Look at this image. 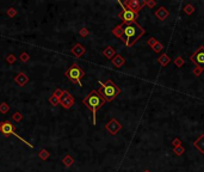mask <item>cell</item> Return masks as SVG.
Listing matches in <instances>:
<instances>
[{
	"instance_id": "1",
	"label": "cell",
	"mask_w": 204,
	"mask_h": 172,
	"mask_svg": "<svg viewBox=\"0 0 204 172\" xmlns=\"http://www.w3.org/2000/svg\"><path fill=\"white\" fill-rule=\"evenodd\" d=\"M113 35L119 37L127 47H131L136 41L144 34V29L138 25L136 22L133 23H123L113 29Z\"/></svg>"
},
{
	"instance_id": "2",
	"label": "cell",
	"mask_w": 204,
	"mask_h": 172,
	"mask_svg": "<svg viewBox=\"0 0 204 172\" xmlns=\"http://www.w3.org/2000/svg\"><path fill=\"white\" fill-rule=\"evenodd\" d=\"M83 103L92 111V114H93V124L96 126V112H97L98 109H100L102 106L105 104V101L103 99V97L99 94V92L96 91V90H93V91H91L84 98Z\"/></svg>"
},
{
	"instance_id": "3",
	"label": "cell",
	"mask_w": 204,
	"mask_h": 172,
	"mask_svg": "<svg viewBox=\"0 0 204 172\" xmlns=\"http://www.w3.org/2000/svg\"><path fill=\"white\" fill-rule=\"evenodd\" d=\"M100 88H99V94L103 97V99L105 102H111L121 93V88L113 83L112 80H108L106 83H100Z\"/></svg>"
},
{
	"instance_id": "4",
	"label": "cell",
	"mask_w": 204,
	"mask_h": 172,
	"mask_svg": "<svg viewBox=\"0 0 204 172\" xmlns=\"http://www.w3.org/2000/svg\"><path fill=\"white\" fill-rule=\"evenodd\" d=\"M64 75H66L72 83L78 84L79 86H81V79H83V77L85 75V72L78 63H73L72 66L66 71Z\"/></svg>"
},
{
	"instance_id": "5",
	"label": "cell",
	"mask_w": 204,
	"mask_h": 172,
	"mask_svg": "<svg viewBox=\"0 0 204 172\" xmlns=\"http://www.w3.org/2000/svg\"><path fill=\"white\" fill-rule=\"evenodd\" d=\"M118 17L123 20V23H133L137 19V13L128 9V7H123V10L119 12Z\"/></svg>"
},
{
	"instance_id": "6",
	"label": "cell",
	"mask_w": 204,
	"mask_h": 172,
	"mask_svg": "<svg viewBox=\"0 0 204 172\" xmlns=\"http://www.w3.org/2000/svg\"><path fill=\"white\" fill-rule=\"evenodd\" d=\"M191 61L197 65L199 69H204V46L199 47L198 50L191 56Z\"/></svg>"
},
{
	"instance_id": "7",
	"label": "cell",
	"mask_w": 204,
	"mask_h": 172,
	"mask_svg": "<svg viewBox=\"0 0 204 172\" xmlns=\"http://www.w3.org/2000/svg\"><path fill=\"white\" fill-rule=\"evenodd\" d=\"M60 104L64 109H70L72 105L74 104V97H73L68 91H63V94L60 98Z\"/></svg>"
},
{
	"instance_id": "8",
	"label": "cell",
	"mask_w": 204,
	"mask_h": 172,
	"mask_svg": "<svg viewBox=\"0 0 204 172\" xmlns=\"http://www.w3.org/2000/svg\"><path fill=\"white\" fill-rule=\"evenodd\" d=\"M0 132H1L5 136L13 135L14 134V126L10 121H4L0 123Z\"/></svg>"
},
{
	"instance_id": "9",
	"label": "cell",
	"mask_w": 204,
	"mask_h": 172,
	"mask_svg": "<svg viewBox=\"0 0 204 172\" xmlns=\"http://www.w3.org/2000/svg\"><path fill=\"white\" fill-rule=\"evenodd\" d=\"M105 128H106V130L111 134V135H116L119 130L122 129V124L119 123V122L117 121V120H115V118H112L109 123L105 126Z\"/></svg>"
},
{
	"instance_id": "10",
	"label": "cell",
	"mask_w": 204,
	"mask_h": 172,
	"mask_svg": "<svg viewBox=\"0 0 204 172\" xmlns=\"http://www.w3.org/2000/svg\"><path fill=\"white\" fill-rule=\"evenodd\" d=\"M121 4H122V3H121ZM144 4H147V3H138L137 0H131V1H125V3L122 4V5H124L125 7H128V9H130L131 11L138 13V11L141 10L142 5H144Z\"/></svg>"
},
{
	"instance_id": "11",
	"label": "cell",
	"mask_w": 204,
	"mask_h": 172,
	"mask_svg": "<svg viewBox=\"0 0 204 172\" xmlns=\"http://www.w3.org/2000/svg\"><path fill=\"white\" fill-rule=\"evenodd\" d=\"M14 81H16V83H17L19 86H24L25 84H28V81H29V77L25 74V73L20 72V73H18V74L14 77Z\"/></svg>"
},
{
	"instance_id": "12",
	"label": "cell",
	"mask_w": 204,
	"mask_h": 172,
	"mask_svg": "<svg viewBox=\"0 0 204 172\" xmlns=\"http://www.w3.org/2000/svg\"><path fill=\"white\" fill-rule=\"evenodd\" d=\"M72 54L73 55H75L77 57H80V56H83L85 54V48L81 46V44H75L74 47L72 48Z\"/></svg>"
},
{
	"instance_id": "13",
	"label": "cell",
	"mask_w": 204,
	"mask_h": 172,
	"mask_svg": "<svg viewBox=\"0 0 204 172\" xmlns=\"http://www.w3.org/2000/svg\"><path fill=\"white\" fill-rule=\"evenodd\" d=\"M168 11L165 9V7H160V9L155 12V16L160 19V20H164V19H166L167 17H168Z\"/></svg>"
},
{
	"instance_id": "14",
	"label": "cell",
	"mask_w": 204,
	"mask_h": 172,
	"mask_svg": "<svg viewBox=\"0 0 204 172\" xmlns=\"http://www.w3.org/2000/svg\"><path fill=\"white\" fill-rule=\"evenodd\" d=\"M112 63H113V66H116L117 68H119V67L123 66L124 59H123V57H122L121 55H115V57L112 59Z\"/></svg>"
},
{
	"instance_id": "15",
	"label": "cell",
	"mask_w": 204,
	"mask_h": 172,
	"mask_svg": "<svg viewBox=\"0 0 204 172\" xmlns=\"http://www.w3.org/2000/svg\"><path fill=\"white\" fill-rule=\"evenodd\" d=\"M195 147L196 148H198L202 153H204V135H201L199 136V139L197 141H195Z\"/></svg>"
},
{
	"instance_id": "16",
	"label": "cell",
	"mask_w": 204,
	"mask_h": 172,
	"mask_svg": "<svg viewBox=\"0 0 204 172\" xmlns=\"http://www.w3.org/2000/svg\"><path fill=\"white\" fill-rule=\"evenodd\" d=\"M103 54L105 57H108V59H113V57H115V50H113V48H111V47L105 48Z\"/></svg>"
},
{
	"instance_id": "17",
	"label": "cell",
	"mask_w": 204,
	"mask_h": 172,
	"mask_svg": "<svg viewBox=\"0 0 204 172\" xmlns=\"http://www.w3.org/2000/svg\"><path fill=\"white\" fill-rule=\"evenodd\" d=\"M62 162L64 164V166H67V167H69V166H72L73 165V162H74V159H73L70 155H66L63 159H62Z\"/></svg>"
},
{
	"instance_id": "18",
	"label": "cell",
	"mask_w": 204,
	"mask_h": 172,
	"mask_svg": "<svg viewBox=\"0 0 204 172\" xmlns=\"http://www.w3.org/2000/svg\"><path fill=\"white\" fill-rule=\"evenodd\" d=\"M9 110H10V105L7 104V103H1L0 104V112L1 114H6V112H9Z\"/></svg>"
},
{
	"instance_id": "19",
	"label": "cell",
	"mask_w": 204,
	"mask_h": 172,
	"mask_svg": "<svg viewBox=\"0 0 204 172\" xmlns=\"http://www.w3.org/2000/svg\"><path fill=\"white\" fill-rule=\"evenodd\" d=\"M49 155H50V154H49V152H48L47 150H42V151L38 153V157L42 159V160H47V159L49 158Z\"/></svg>"
},
{
	"instance_id": "20",
	"label": "cell",
	"mask_w": 204,
	"mask_h": 172,
	"mask_svg": "<svg viewBox=\"0 0 204 172\" xmlns=\"http://www.w3.org/2000/svg\"><path fill=\"white\" fill-rule=\"evenodd\" d=\"M49 102H50V104L52 105H59L60 104V98H58V97H55V96H52L50 98H49Z\"/></svg>"
},
{
	"instance_id": "21",
	"label": "cell",
	"mask_w": 204,
	"mask_h": 172,
	"mask_svg": "<svg viewBox=\"0 0 204 172\" xmlns=\"http://www.w3.org/2000/svg\"><path fill=\"white\" fill-rule=\"evenodd\" d=\"M159 61L161 62L162 66H165L166 63H168V62H169V57H168L167 55H162V56L160 57V59H159Z\"/></svg>"
},
{
	"instance_id": "22",
	"label": "cell",
	"mask_w": 204,
	"mask_h": 172,
	"mask_svg": "<svg viewBox=\"0 0 204 172\" xmlns=\"http://www.w3.org/2000/svg\"><path fill=\"white\" fill-rule=\"evenodd\" d=\"M19 59H20V61H22V62H28V61H29V59H30V56H29V54H28V53H22V54H20V56H19Z\"/></svg>"
},
{
	"instance_id": "23",
	"label": "cell",
	"mask_w": 204,
	"mask_h": 172,
	"mask_svg": "<svg viewBox=\"0 0 204 172\" xmlns=\"http://www.w3.org/2000/svg\"><path fill=\"white\" fill-rule=\"evenodd\" d=\"M12 118H13V121H16V122H19V121H22V118H23V115H22L20 112H14L13 116H12Z\"/></svg>"
},
{
	"instance_id": "24",
	"label": "cell",
	"mask_w": 204,
	"mask_h": 172,
	"mask_svg": "<svg viewBox=\"0 0 204 172\" xmlns=\"http://www.w3.org/2000/svg\"><path fill=\"white\" fill-rule=\"evenodd\" d=\"M16 60H17V57H16L13 54H11V55H9V56H7L6 57V61L7 62H9L10 65H12V63H14L16 62Z\"/></svg>"
},
{
	"instance_id": "25",
	"label": "cell",
	"mask_w": 204,
	"mask_h": 172,
	"mask_svg": "<svg viewBox=\"0 0 204 172\" xmlns=\"http://www.w3.org/2000/svg\"><path fill=\"white\" fill-rule=\"evenodd\" d=\"M62 94H63V91H62L61 88H58V90H55V91H54V93H53V96L58 97V98H61V97H62Z\"/></svg>"
},
{
	"instance_id": "26",
	"label": "cell",
	"mask_w": 204,
	"mask_h": 172,
	"mask_svg": "<svg viewBox=\"0 0 204 172\" xmlns=\"http://www.w3.org/2000/svg\"><path fill=\"white\" fill-rule=\"evenodd\" d=\"M16 14H17V11H16L13 7H11V9L7 10V16H9V17H14Z\"/></svg>"
},
{
	"instance_id": "27",
	"label": "cell",
	"mask_w": 204,
	"mask_h": 172,
	"mask_svg": "<svg viewBox=\"0 0 204 172\" xmlns=\"http://www.w3.org/2000/svg\"><path fill=\"white\" fill-rule=\"evenodd\" d=\"M184 11H185V13H187V14H191L192 12H193V7H192V5H187L185 9H184Z\"/></svg>"
},
{
	"instance_id": "28",
	"label": "cell",
	"mask_w": 204,
	"mask_h": 172,
	"mask_svg": "<svg viewBox=\"0 0 204 172\" xmlns=\"http://www.w3.org/2000/svg\"><path fill=\"white\" fill-rule=\"evenodd\" d=\"M153 49H154V52H161V49H162V46L160 44V43H155L153 46Z\"/></svg>"
},
{
	"instance_id": "29",
	"label": "cell",
	"mask_w": 204,
	"mask_h": 172,
	"mask_svg": "<svg viewBox=\"0 0 204 172\" xmlns=\"http://www.w3.org/2000/svg\"><path fill=\"white\" fill-rule=\"evenodd\" d=\"M80 35H81V36H83V37H85V36H87V35H88V30H87L86 28H83V29H81V30H80Z\"/></svg>"
},
{
	"instance_id": "30",
	"label": "cell",
	"mask_w": 204,
	"mask_h": 172,
	"mask_svg": "<svg viewBox=\"0 0 204 172\" xmlns=\"http://www.w3.org/2000/svg\"><path fill=\"white\" fill-rule=\"evenodd\" d=\"M183 152H184V148H183V147H178V148H174V153H177L178 155L183 154Z\"/></svg>"
},
{
	"instance_id": "31",
	"label": "cell",
	"mask_w": 204,
	"mask_h": 172,
	"mask_svg": "<svg viewBox=\"0 0 204 172\" xmlns=\"http://www.w3.org/2000/svg\"><path fill=\"white\" fill-rule=\"evenodd\" d=\"M176 65H177L178 67H180V66H182V65H183V59H182V57H179L178 60H176Z\"/></svg>"
},
{
	"instance_id": "32",
	"label": "cell",
	"mask_w": 204,
	"mask_h": 172,
	"mask_svg": "<svg viewBox=\"0 0 204 172\" xmlns=\"http://www.w3.org/2000/svg\"><path fill=\"white\" fill-rule=\"evenodd\" d=\"M179 145H180V142H179L178 139H177V140H173V146H174V147H178Z\"/></svg>"
},
{
	"instance_id": "33",
	"label": "cell",
	"mask_w": 204,
	"mask_h": 172,
	"mask_svg": "<svg viewBox=\"0 0 204 172\" xmlns=\"http://www.w3.org/2000/svg\"><path fill=\"white\" fill-rule=\"evenodd\" d=\"M144 172H149V171H148V170H147V171H144Z\"/></svg>"
}]
</instances>
